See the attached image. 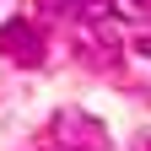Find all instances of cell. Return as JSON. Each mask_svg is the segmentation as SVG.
Instances as JSON below:
<instances>
[{
	"label": "cell",
	"mask_w": 151,
	"mask_h": 151,
	"mask_svg": "<svg viewBox=\"0 0 151 151\" xmlns=\"http://www.w3.org/2000/svg\"><path fill=\"white\" fill-rule=\"evenodd\" d=\"M0 54H11L16 65H38L43 60V32H38V22H27V16L0 22Z\"/></svg>",
	"instance_id": "1"
},
{
	"label": "cell",
	"mask_w": 151,
	"mask_h": 151,
	"mask_svg": "<svg viewBox=\"0 0 151 151\" xmlns=\"http://www.w3.org/2000/svg\"><path fill=\"white\" fill-rule=\"evenodd\" d=\"M129 6H151V0H129Z\"/></svg>",
	"instance_id": "3"
},
{
	"label": "cell",
	"mask_w": 151,
	"mask_h": 151,
	"mask_svg": "<svg viewBox=\"0 0 151 151\" xmlns=\"http://www.w3.org/2000/svg\"><path fill=\"white\" fill-rule=\"evenodd\" d=\"M135 54H146V60H151V32H146V38H135Z\"/></svg>",
	"instance_id": "2"
}]
</instances>
